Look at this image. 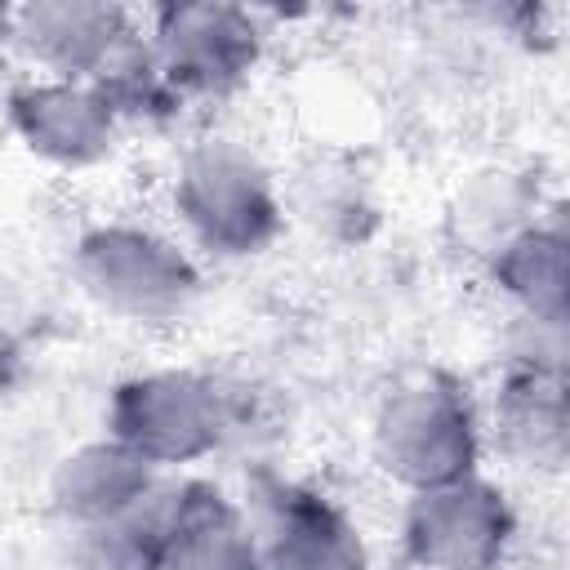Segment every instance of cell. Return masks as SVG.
<instances>
[{
    "mask_svg": "<svg viewBox=\"0 0 570 570\" xmlns=\"http://www.w3.org/2000/svg\"><path fill=\"white\" fill-rule=\"evenodd\" d=\"M165 570H258L254 530L223 494L191 485L165 508Z\"/></svg>",
    "mask_w": 570,
    "mask_h": 570,
    "instance_id": "obj_10",
    "label": "cell"
},
{
    "mask_svg": "<svg viewBox=\"0 0 570 570\" xmlns=\"http://www.w3.org/2000/svg\"><path fill=\"white\" fill-rule=\"evenodd\" d=\"M258 570H365V552L356 530L321 499L298 490H276L263 539Z\"/></svg>",
    "mask_w": 570,
    "mask_h": 570,
    "instance_id": "obj_7",
    "label": "cell"
},
{
    "mask_svg": "<svg viewBox=\"0 0 570 570\" xmlns=\"http://www.w3.org/2000/svg\"><path fill=\"white\" fill-rule=\"evenodd\" d=\"M111 428L142 463H174L205 454L218 441L223 414L209 383L191 374H151L116 392Z\"/></svg>",
    "mask_w": 570,
    "mask_h": 570,
    "instance_id": "obj_2",
    "label": "cell"
},
{
    "mask_svg": "<svg viewBox=\"0 0 570 570\" xmlns=\"http://www.w3.org/2000/svg\"><path fill=\"white\" fill-rule=\"evenodd\" d=\"M80 272L89 289L125 316H165L183 307L191 289V267L183 263V254L129 227L94 232L80 245Z\"/></svg>",
    "mask_w": 570,
    "mask_h": 570,
    "instance_id": "obj_3",
    "label": "cell"
},
{
    "mask_svg": "<svg viewBox=\"0 0 570 570\" xmlns=\"http://www.w3.org/2000/svg\"><path fill=\"white\" fill-rule=\"evenodd\" d=\"M379 454L387 472L419 490L459 481L472 459L468 414L450 392L410 387L379 419Z\"/></svg>",
    "mask_w": 570,
    "mask_h": 570,
    "instance_id": "obj_4",
    "label": "cell"
},
{
    "mask_svg": "<svg viewBox=\"0 0 570 570\" xmlns=\"http://www.w3.org/2000/svg\"><path fill=\"white\" fill-rule=\"evenodd\" d=\"M178 209L196 227V236L223 254L258 249L276 227V205L267 178L236 147H205L183 165Z\"/></svg>",
    "mask_w": 570,
    "mask_h": 570,
    "instance_id": "obj_1",
    "label": "cell"
},
{
    "mask_svg": "<svg viewBox=\"0 0 570 570\" xmlns=\"http://www.w3.org/2000/svg\"><path fill=\"white\" fill-rule=\"evenodd\" d=\"M151 53L178 98L223 94L254 62V27L240 9H214V4L165 9Z\"/></svg>",
    "mask_w": 570,
    "mask_h": 570,
    "instance_id": "obj_5",
    "label": "cell"
},
{
    "mask_svg": "<svg viewBox=\"0 0 570 570\" xmlns=\"http://www.w3.org/2000/svg\"><path fill=\"white\" fill-rule=\"evenodd\" d=\"M151 463H142L134 450L116 445H89L80 454H71L58 472V508L67 517H76L80 525H98L111 521L129 508L142 503V494L151 490Z\"/></svg>",
    "mask_w": 570,
    "mask_h": 570,
    "instance_id": "obj_11",
    "label": "cell"
},
{
    "mask_svg": "<svg viewBox=\"0 0 570 570\" xmlns=\"http://www.w3.org/2000/svg\"><path fill=\"white\" fill-rule=\"evenodd\" d=\"M508 534V512L494 499V490L459 476L445 485H432L414 499L405 539L414 561L436 570H485Z\"/></svg>",
    "mask_w": 570,
    "mask_h": 570,
    "instance_id": "obj_6",
    "label": "cell"
},
{
    "mask_svg": "<svg viewBox=\"0 0 570 570\" xmlns=\"http://www.w3.org/2000/svg\"><path fill=\"white\" fill-rule=\"evenodd\" d=\"M80 570H165V512L142 517V503L98 521L80 525L76 543Z\"/></svg>",
    "mask_w": 570,
    "mask_h": 570,
    "instance_id": "obj_12",
    "label": "cell"
},
{
    "mask_svg": "<svg viewBox=\"0 0 570 570\" xmlns=\"http://www.w3.org/2000/svg\"><path fill=\"white\" fill-rule=\"evenodd\" d=\"M13 27L27 53L67 80L98 76L111 62V53L129 40L125 13L107 4H36L22 9Z\"/></svg>",
    "mask_w": 570,
    "mask_h": 570,
    "instance_id": "obj_9",
    "label": "cell"
},
{
    "mask_svg": "<svg viewBox=\"0 0 570 570\" xmlns=\"http://www.w3.org/2000/svg\"><path fill=\"white\" fill-rule=\"evenodd\" d=\"M4 27H9V18H4V9H0V40H4Z\"/></svg>",
    "mask_w": 570,
    "mask_h": 570,
    "instance_id": "obj_13",
    "label": "cell"
},
{
    "mask_svg": "<svg viewBox=\"0 0 570 570\" xmlns=\"http://www.w3.org/2000/svg\"><path fill=\"white\" fill-rule=\"evenodd\" d=\"M111 120L116 111L98 85L58 80L13 94V125L22 129V138L40 156L62 165H85L102 156L111 147Z\"/></svg>",
    "mask_w": 570,
    "mask_h": 570,
    "instance_id": "obj_8",
    "label": "cell"
}]
</instances>
